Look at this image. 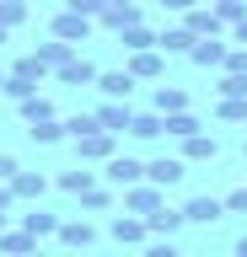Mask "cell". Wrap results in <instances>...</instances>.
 Here are the masks:
<instances>
[{"label": "cell", "instance_id": "40", "mask_svg": "<svg viewBox=\"0 0 247 257\" xmlns=\"http://www.w3.org/2000/svg\"><path fill=\"white\" fill-rule=\"evenodd\" d=\"M11 209H17V193H11V182H0V225L11 220Z\"/></svg>", "mask_w": 247, "mask_h": 257}, {"label": "cell", "instance_id": "25", "mask_svg": "<svg viewBox=\"0 0 247 257\" xmlns=\"http://www.w3.org/2000/svg\"><path fill=\"white\" fill-rule=\"evenodd\" d=\"M92 182H97V172H86V161H81V166H70V172H59V177H54V188H59V193H86Z\"/></svg>", "mask_w": 247, "mask_h": 257}, {"label": "cell", "instance_id": "47", "mask_svg": "<svg viewBox=\"0 0 247 257\" xmlns=\"http://www.w3.org/2000/svg\"><path fill=\"white\" fill-rule=\"evenodd\" d=\"M242 156H247V145H242Z\"/></svg>", "mask_w": 247, "mask_h": 257}, {"label": "cell", "instance_id": "4", "mask_svg": "<svg viewBox=\"0 0 247 257\" xmlns=\"http://www.w3.org/2000/svg\"><path fill=\"white\" fill-rule=\"evenodd\" d=\"M92 27H97V22H92V16H81V11H70V6H65V11H59V16H54V38H65V43H75V48H81L86 43V38H92Z\"/></svg>", "mask_w": 247, "mask_h": 257}, {"label": "cell", "instance_id": "20", "mask_svg": "<svg viewBox=\"0 0 247 257\" xmlns=\"http://www.w3.org/2000/svg\"><path fill=\"white\" fill-rule=\"evenodd\" d=\"M54 236L65 241V246H92V241H97V225H92V220H59Z\"/></svg>", "mask_w": 247, "mask_h": 257}, {"label": "cell", "instance_id": "5", "mask_svg": "<svg viewBox=\"0 0 247 257\" xmlns=\"http://www.w3.org/2000/svg\"><path fill=\"white\" fill-rule=\"evenodd\" d=\"M226 54H231V43H220V32H215V38H194L188 64H199V70H226Z\"/></svg>", "mask_w": 247, "mask_h": 257}, {"label": "cell", "instance_id": "21", "mask_svg": "<svg viewBox=\"0 0 247 257\" xmlns=\"http://www.w3.org/2000/svg\"><path fill=\"white\" fill-rule=\"evenodd\" d=\"M75 198H81L86 214H108V209H113V188H108V182H92V188L75 193Z\"/></svg>", "mask_w": 247, "mask_h": 257}, {"label": "cell", "instance_id": "43", "mask_svg": "<svg viewBox=\"0 0 247 257\" xmlns=\"http://www.w3.org/2000/svg\"><path fill=\"white\" fill-rule=\"evenodd\" d=\"M231 43H247V16H236V22H231Z\"/></svg>", "mask_w": 247, "mask_h": 257}, {"label": "cell", "instance_id": "13", "mask_svg": "<svg viewBox=\"0 0 247 257\" xmlns=\"http://www.w3.org/2000/svg\"><path fill=\"white\" fill-rule=\"evenodd\" d=\"M129 22H140V0H113V6H102V11H97V27H108V32L129 27Z\"/></svg>", "mask_w": 247, "mask_h": 257}, {"label": "cell", "instance_id": "35", "mask_svg": "<svg viewBox=\"0 0 247 257\" xmlns=\"http://www.w3.org/2000/svg\"><path fill=\"white\" fill-rule=\"evenodd\" d=\"M0 91L11 96V102H22V96H27V91H38V86H33V80H22V75H11V70H6V80H0Z\"/></svg>", "mask_w": 247, "mask_h": 257}, {"label": "cell", "instance_id": "42", "mask_svg": "<svg viewBox=\"0 0 247 257\" xmlns=\"http://www.w3.org/2000/svg\"><path fill=\"white\" fill-rule=\"evenodd\" d=\"M11 177H17V156H6V150H0V182H11Z\"/></svg>", "mask_w": 247, "mask_h": 257}, {"label": "cell", "instance_id": "29", "mask_svg": "<svg viewBox=\"0 0 247 257\" xmlns=\"http://www.w3.org/2000/svg\"><path fill=\"white\" fill-rule=\"evenodd\" d=\"M22 225H27V230L43 241V236H54V230H59V214H49V209H33V214H22Z\"/></svg>", "mask_w": 247, "mask_h": 257}, {"label": "cell", "instance_id": "10", "mask_svg": "<svg viewBox=\"0 0 247 257\" xmlns=\"http://www.w3.org/2000/svg\"><path fill=\"white\" fill-rule=\"evenodd\" d=\"M129 118H134V107L124 102V96H102V107H97V123H102V128L129 134Z\"/></svg>", "mask_w": 247, "mask_h": 257}, {"label": "cell", "instance_id": "17", "mask_svg": "<svg viewBox=\"0 0 247 257\" xmlns=\"http://www.w3.org/2000/svg\"><path fill=\"white\" fill-rule=\"evenodd\" d=\"M134 86H140V80H134L129 70H97V91L102 96H124V102H129Z\"/></svg>", "mask_w": 247, "mask_h": 257}, {"label": "cell", "instance_id": "36", "mask_svg": "<svg viewBox=\"0 0 247 257\" xmlns=\"http://www.w3.org/2000/svg\"><path fill=\"white\" fill-rule=\"evenodd\" d=\"M215 16H220V22H236V16H247V0H215Z\"/></svg>", "mask_w": 247, "mask_h": 257}, {"label": "cell", "instance_id": "39", "mask_svg": "<svg viewBox=\"0 0 247 257\" xmlns=\"http://www.w3.org/2000/svg\"><path fill=\"white\" fill-rule=\"evenodd\" d=\"M226 70H236V75H247V43H236L226 54Z\"/></svg>", "mask_w": 247, "mask_h": 257}, {"label": "cell", "instance_id": "1", "mask_svg": "<svg viewBox=\"0 0 247 257\" xmlns=\"http://www.w3.org/2000/svg\"><path fill=\"white\" fill-rule=\"evenodd\" d=\"M140 177H145V161H134V156H118V150H113V156L102 161V182L118 188V193L129 188V182H140Z\"/></svg>", "mask_w": 247, "mask_h": 257}, {"label": "cell", "instance_id": "32", "mask_svg": "<svg viewBox=\"0 0 247 257\" xmlns=\"http://www.w3.org/2000/svg\"><path fill=\"white\" fill-rule=\"evenodd\" d=\"M156 107H161V112L188 107V91H183V86H156Z\"/></svg>", "mask_w": 247, "mask_h": 257}, {"label": "cell", "instance_id": "14", "mask_svg": "<svg viewBox=\"0 0 247 257\" xmlns=\"http://www.w3.org/2000/svg\"><path fill=\"white\" fill-rule=\"evenodd\" d=\"M11 193H17V204H38V198L49 193V177H43V172H22V166H17V177H11Z\"/></svg>", "mask_w": 247, "mask_h": 257}, {"label": "cell", "instance_id": "16", "mask_svg": "<svg viewBox=\"0 0 247 257\" xmlns=\"http://www.w3.org/2000/svg\"><path fill=\"white\" fill-rule=\"evenodd\" d=\"M129 134H134V140H161V134H167V112L161 107L134 112V118H129Z\"/></svg>", "mask_w": 247, "mask_h": 257}, {"label": "cell", "instance_id": "46", "mask_svg": "<svg viewBox=\"0 0 247 257\" xmlns=\"http://www.w3.org/2000/svg\"><path fill=\"white\" fill-rule=\"evenodd\" d=\"M0 80H6V70H0Z\"/></svg>", "mask_w": 247, "mask_h": 257}, {"label": "cell", "instance_id": "11", "mask_svg": "<svg viewBox=\"0 0 247 257\" xmlns=\"http://www.w3.org/2000/svg\"><path fill=\"white\" fill-rule=\"evenodd\" d=\"M220 214H226V204H220V198H210V193H194V198L183 204V220H188V225H215Z\"/></svg>", "mask_w": 247, "mask_h": 257}, {"label": "cell", "instance_id": "30", "mask_svg": "<svg viewBox=\"0 0 247 257\" xmlns=\"http://www.w3.org/2000/svg\"><path fill=\"white\" fill-rule=\"evenodd\" d=\"M11 75H22V80H33V86H43V75H49V64L38 59V54H27V59H17V64H11Z\"/></svg>", "mask_w": 247, "mask_h": 257}, {"label": "cell", "instance_id": "27", "mask_svg": "<svg viewBox=\"0 0 247 257\" xmlns=\"http://www.w3.org/2000/svg\"><path fill=\"white\" fill-rule=\"evenodd\" d=\"M199 128H204V123H199V118H194L188 107L167 112V134H172V140H188V134H199Z\"/></svg>", "mask_w": 247, "mask_h": 257}, {"label": "cell", "instance_id": "31", "mask_svg": "<svg viewBox=\"0 0 247 257\" xmlns=\"http://www.w3.org/2000/svg\"><path fill=\"white\" fill-rule=\"evenodd\" d=\"M0 246H6V252H33L38 236L27 230V225H22V230H0Z\"/></svg>", "mask_w": 247, "mask_h": 257}, {"label": "cell", "instance_id": "28", "mask_svg": "<svg viewBox=\"0 0 247 257\" xmlns=\"http://www.w3.org/2000/svg\"><path fill=\"white\" fill-rule=\"evenodd\" d=\"M215 118L220 123H247V96H220L215 102Z\"/></svg>", "mask_w": 247, "mask_h": 257}, {"label": "cell", "instance_id": "12", "mask_svg": "<svg viewBox=\"0 0 247 257\" xmlns=\"http://www.w3.org/2000/svg\"><path fill=\"white\" fill-rule=\"evenodd\" d=\"M183 27L194 32V38H215V32H226V22L215 16V6H188L183 11Z\"/></svg>", "mask_w": 247, "mask_h": 257}, {"label": "cell", "instance_id": "24", "mask_svg": "<svg viewBox=\"0 0 247 257\" xmlns=\"http://www.w3.org/2000/svg\"><path fill=\"white\" fill-rule=\"evenodd\" d=\"M27 134H33V145H59L70 128H65V118H38V123H27Z\"/></svg>", "mask_w": 247, "mask_h": 257}, {"label": "cell", "instance_id": "37", "mask_svg": "<svg viewBox=\"0 0 247 257\" xmlns=\"http://www.w3.org/2000/svg\"><path fill=\"white\" fill-rule=\"evenodd\" d=\"M65 128H70V140H75L86 128H97V112H75V118H65Z\"/></svg>", "mask_w": 247, "mask_h": 257}, {"label": "cell", "instance_id": "34", "mask_svg": "<svg viewBox=\"0 0 247 257\" xmlns=\"http://www.w3.org/2000/svg\"><path fill=\"white\" fill-rule=\"evenodd\" d=\"M27 22V0H0V27H22Z\"/></svg>", "mask_w": 247, "mask_h": 257}, {"label": "cell", "instance_id": "33", "mask_svg": "<svg viewBox=\"0 0 247 257\" xmlns=\"http://www.w3.org/2000/svg\"><path fill=\"white\" fill-rule=\"evenodd\" d=\"M215 96H247V75H236V70H220V80H215Z\"/></svg>", "mask_w": 247, "mask_h": 257}, {"label": "cell", "instance_id": "23", "mask_svg": "<svg viewBox=\"0 0 247 257\" xmlns=\"http://www.w3.org/2000/svg\"><path fill=\"white\" fill-rule=\"evenodd\" d=\"M118 43H124V54H134V48H156V32H150L145 22H129V27H118Z\"/></svg>", "mask_w": 247, "mask_h": 257}, {"label": "cell", "instance_id": "8", "mask_svg": "<svg viewBox=\"0 0 247 257\" xmlns=\"http://www.w3.org/2000/svg\"><path fill=\"white\" fill-rule=\"evenodd\" d=\"M108 230H113L118 246H140V241H150L145 214H129V209H124V214H113V225H108Z\"/></svg>", "mask_w": 247, "mask_h": 257}, {"label": "cell", "instance_id": "26", "mask_svg": "<svg viewBox=\"0 0 247 257\" xmlns=\"http://www.w3.org/2000/svg\"><path fill=\"white\" fill-rule=\"evenodd\" d=\"M70 54H75V43H65V38H49V43H38V59L49 64V75H54V70H59L65 59H70Z\"/></svg>", "mask_w": 247, "mask_h": 257}, {"label": "cell", "instance_id": "3", "mask_svg": "<svg viewBox=\"0 0 247 257\" xmlns=\"http://www.w3.org/2000/svg\"><path fill=\"white\" fill-rule=\"evenodd\" d=\"M161 204H167V188H156L150 177H140V182L124 188V209L129 214H150V209H161Z\"/></svg>", "mask_w": 247, "mask_h": 257}, {"label": "cell", "instance_id": "38", "mask_svg": "<svg viewBox=\"0 0 247 257\" xmlns=\"http://www.w3.org/2000/svg\"><path fill=\"white\" fill-rule=\"evenodd\" d=\"M220 204H226V214H247V188H231Z\"/></svg>", "mask_w": 247, "mask_h": 257}, {"label": "cell", "instance_id": "44", "mask_svg": "<svg viewBox=\"0 0 247 257\" xmlns=\"http://www.w3.org/2000/svg\"><path fill=\"white\" fill-rule=\"evenodd\" d=\"M188 6H199V0H161V11H178V16L188 11Z\"/></svg>", "mask_w": 247, "mask_h": 257}, {"label": "cell", "instance_id": "45", "mask_svg": "<svg viewBox=\"0 0 247 257\" xmlns=\"http://www.w3.org/2000/svg\"><path fill=\"white\" fill-rule=\"evenodd\" d=\"M236 257H247V236H242V241H236Z\"/></svg>", "mask_w": 247, "mask_h": 257}, {"label": "cell", "instance_id": "22", "mask_svg": "<svg viewBox=\"0 0 247 257\" xmlns=\"http://www.w3.org/2000/svg\"><path fill=\"white\" fill-rule=\"evenodd\" d=\"M17 118H22V123H38V118H54V102H49V96H38V91H27V96L17 102Z\"/></svg>", "mask_w": 247, "mask_h": 257}, {"label": "cell", "instance_id": "6", "mask_svg": "<svg viewBox=\"0 0 247 257\" xmlns=\"http://www.w3.org/2000/svg\"><path fill=\"white\" fill-rule=\"evenodd\" d=\"M124 70H129L134 80H167V54L161 48H134Z\"/></svg>", "mask_w": 247, "mask_h": 257}, {"label": "cell", "instance_id": "9", "mask_svg": "<svg viewBox=\"0 0 247 257\" xmlns=\"http://www.w3.org/2000/svg\"><path fill=\"white\" fill-rule=\"evenodd\" d=\"M54 80H59V86H97V64L81 59V54H70V59L54 70Z\"/></svg>", "mask_w": 247, "mask_h": 257}, {"label": "cell", "instance_id": "41", "mask_svg": "<svg viewBox=\"0 0 247 257\" xmlns=\"http://www.w3.org/2000/svg\"><path fill=\"white\" fill-rule=\"evenodd\" d=\"M70 11H81V16H92V22H97V11H102V0H65Z\"/></svg>", "mask_w": 247, "mask_h": 257}, {"label": "cell", "instance_id": "19", "mask_svg": "<svg viewBox=\"0 0 247 257\" xmlns=\"http://www.w3.org/2000/svg\"><path fill=\"white\" fill-rule=\"evenodd\" d=\"M156 48H161L167 59H172V54H183V59H188V48H194V32H188V27H183V22H178V27L156 32Z\"/></svg>", "mask_w": 247, "mask_h": 257}, {"label": "cell", "instance_id": "7", "mask_svg": "<svg viewBox=\"0 0 247 257\" xmlns=\"http://www.w3.org/2000/svg\"><path fill=\"white\" fill-rule=\"evenodd\" d=\"M145 177L156 188H178L183 177H188V161L183 156H156V161H145Z\"/></svg>", "mask_w": 247, "mask_h": 257}, {"label": "cell", "instance_id": "15", "mask_svg": "<svg viewBox=\"0 0 247 257\" xmlns=\"http://www.w3.org/2000/svg\"><path fill=\"white\" fill-rule=\"evenodd\" d=\"M215 156H220V140H215V134H204V128L183 140V161H188V166H199V161H215Z\"/></svg>", "mask_w": 247, "mask_h": 257}, {"label": "cell", "instance_id": "18", "mask_svg": "<svg viewBox=\"0 0 247 257\" xmlns=\"http://www.w3.org/2000/svg\"><path fill=\"white\" fill-rule=\"evenodd\" d=\"M145 225H150V236H178V230H183V225H188V220H183V209H150V214H145Z\"/></svg>", "mask_w": 247, "mask_h": 257}, {"label": "cell", "instance_id": "2", "mask_svg": "<svg viewBox=\"0 0 247 257\" xmlns=\"http://www.w3.org/2000/svg\"><path fill=\"white\" fill-rule=\"evenodd\" d=\"M113 150H118V134H113V128H86V134H75V156H81V161H108V156H113Z\"/></svg>", "mask_w": 247, "mask_h": 257}]
</instances>
